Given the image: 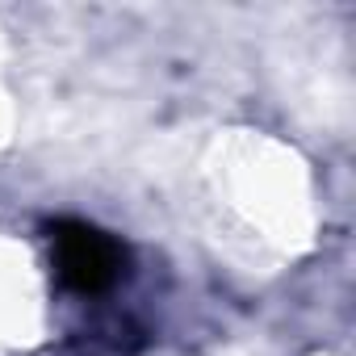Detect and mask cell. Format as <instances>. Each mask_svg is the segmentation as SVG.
Here are the masks:
<instances>
[{
    "instance_id": "6da1fadb",
    "label": "cell",
    "mask_w": 356,
    "mask_h": 356,
    "mask_svg": "<svg viewBox=\"0 0 356 356\" xmlns=\"http://www.w3.org/2000/svg\"><path fill=\"white\" fill-rule=\"evenodd\" d=\"M51 248H55V268L63 285L76 293H105L126 273L122 243L88 222H59L51 231Z\"/></svg>"
}]
</instances>
